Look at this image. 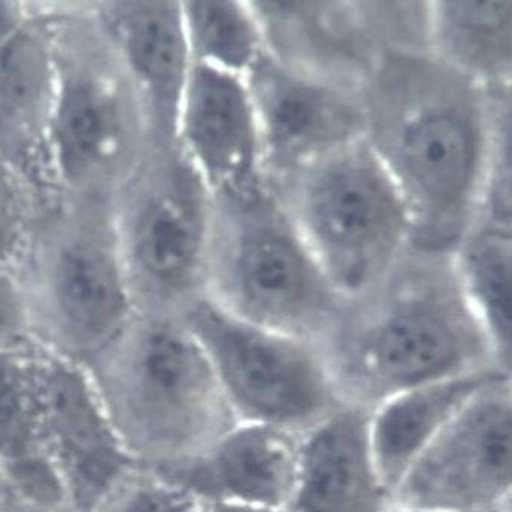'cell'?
Returning a JSON list of instances; mask_svg holds the SVG:
<instances>
[{"label": "cell", "mask_w": 512, "mask_h": 512, "mask_svg": "<svg viewBox=\"0 0 512 512\" xmlns=\"http://www.w3.org/2000/svg\"><path fill=\"white\" fill-rule=\"evenodd\" d=\"M365 139L396 181L414 251L450 256L478 224L500 148L511 136V90H488L423 46L383 49L362 81Z\"/></svg>", "instance_id": "6da1fadb"}, {"label": "cell", "mask_w": 512, "mask_h": 512, "mask_svg": "<svg viewBox=\"0 0 512 512\" xmlns=\"http://www.w3.org/2000/svg\"><path fill=\"white\" fill-rule=\"evenodd\" d=\"M324 348L344 399L368 409L424 383L502 370L450 256L412 254L379 291L350 307Z\"/></svg>", "instance_id": "7a4b0ae2"}, {"label": "cell", "mask_w": 512, "mask_h": 512, "mask_svg": "<svg viewBox=\"0 0 512 512\" xmlns=\"http://www.w3.org/2000/svg\"><path fill=\"white\" fill-rule=\"evenodd\" d=\"M84 368L125 449L148 470L187 464L238 423L180 315H140Z\"/></svg>", "instance_id": "3957f363"}, {"label": "cell", "mask_w": 512, "mask_h": 512, "mask_svg": "<svg viewBox=\"0 0 512 512\" xmlns=\"http://www.w3.org/2000/svg\"><path fill=\"white\" fill-rule=\"evenodd\" d=\"M269 187L348 307L415 253L402 193L365 137Z\"/></svg>", "instance_id": "277c9868"}, {"label": "cell", "mask_w": 512, "mask_h": 512, "mask_svg": "<svg viewBox=\"0 0 512 512\" xmlns=\"http://www.w3.org/2000/svg\"><path fill=\"white\" fill-rule=\"evenodd\" d=\"M40 350L87 365L140 317L114 234L111 203H57L40 216L19 269Z\"/></svg>", "instance_id": "5b68a950"}, {"label": "cell", "mask_w": 512, "mask_h": 512, "mask_svg": "<svg viewBox=\"0 0 512 512\" xmlns=\"http://www.w3.org/2000/svg\"><path fill=\"white\" fill-rule=\"evenodd\" d=\"M204 298L245 323L323 345L350 310L271 187L215 200Z\"/></svg>", "instance_id": "8992f818"}, {"label": "cell", "mask_w": 512, "mask_h": 512, "mask_svg": "<svg viewBox=\"0 0 512 512\" xmlns=\"http://www.w3.org/2000/svg\"><path fill=\"white\" fill-rule=\"evenodd\" d=\"M58 20V87L48 137L57 203H110L151 151L139 102L92 19Z\"/></svg>", "instance_id": "52a82bcc"}, {"label": "cell", "mask_w": 512, "mask_h": 512, "mask_svg": "<svg viewBox=\"0 0 512 512\" xmlns=\"http://www.w3.org/2000/svg\"><path fill=\"white\" fill-rule=\"evenodd\" d=\"M111 218L140 315H180L204 297L215 200L175 146L148 152Z\"/></svg>", "instance_id": "ba28073f"}, {"label": "cell", "mask_w": 512, "mask_h": 512, "mask_svg": "<svg viewBox=\"0 0 512 512\" xmlns=\"http://www.w3.org/2000/svg\"><path fill=\"white\" fill-rule=\"evenodd\" d=\"M238 423L303 435L347 405L320 342L245 323L207 298L180 313Z\"/></svg>", "instance_id": "9c48e42d"}, {"label": "cell", "mask_w": 512, "mask_h": 512, "mask_svg": "<svg viewBox=\"0 0 512 512\" xmlns=\"http://www.w3.org/2000/svg\"><path fill=\"white\" fill-rule=\"evenodd\" d=\"M512 386L497 380L473 397L420 453L392 505L441 512L511 511Z\"/></svg>", "instance_id": "30bf717a"}, {"label": "cell", "mask_w": 512, "mask_h": 512, "mask_svg": "<svg viewBox=\"0 0 512 512\" xmlns=\"http://www.w3.org/2000/svg\"><path fill=\"white\" fill-rule=\"evenodd\" d=\"M269 186L364 139L362 86L271 51L245 76Z\"/></svg>", "instance_id": "8fae6325"}, {"label": "cell", "mask_w": 512, "mask_h": 512, "mask_svg": "<svg viewBox=\"0 0 512 512\" xmlns=\"http://www.w3.org/2000/svg\"><path fill=\"white\" fill-rule=\"evenodd\" d=\"M34 365L43 446L64 502L93 512L140 465L122 444L83 365L40 348Z\"/></svg>", "instance_id": "7c38bea8"}, {"label": "cell", "mask_w": 512, "mask_h": 512, "mask_svg": "<svg viewBox=\"0 0 512 512\" xmlns=\"http://www.w3.org/2000/svg\"><path fill=\"white\" fill-rule=\"evenodd\" d=\"M174 146L213 200H245L269 187L253 101L241 76L193 64Z\"/></svg>", "instance_id": "4fadbf2b"}, {"label": "cell", "mask_w": 512, "mask_h": 512, "mask_svg": "<svg viewBox=\"0 0 512 512\" xmlns=\"http://www.w3.org/2000/svg\"><path fill=\"white\" fill-rule=\"evenodd\" d=\"M90 11L139 102L152 148H171L193 67L181 2H111Z\"/></svg>", "instance_id": "5bb4252c"}, {"label": "cell", "mask_w": 512, "mask_h": 512, "mask_svg": "<svg viewBox=\"0 0 512 512\" xmlns=\"http://www.w3.org/2000/svg\"><path fill=\"white\" fill-rule=\"evenodd\" d=\"M58 20L35 11L0 46V163L46 193L48 137L58 87Z\"/></svg>", "instance_id": "9a60e30c"}, {"label": "cell", "mask_w": 512, "mask_h": 512, "mask_svg": "<svg viewBox=\"0 0 512 512\" xmlns=\"http://www.w3.org/2000/svg\"><path fill=\"white\" fill-rule=\"evenodd\" d=\"M371 409L347 405L304 432L288 512H386L392 505L374 462Z\"/></svg>", "instance_id": "2e32d148"}, {"label": "cell", "mask_w": 512, "mask_h": 512, "mask_svg": "<svg viewBox=\"0 0 512 512\" xmlns=\"http://www.w3.org/2000/svg\"><path fill=\"white\" fill-rule=\"evenodd\" d=\"M300 437L266 424L236 423L198 458L159 475L203 503L286 509L297 478Z\"/></svg>", "instance_id": "e0dca14e"}, {"label": "cell", "mask_w": 512, "mask_h": 512, "mask_svg": "<svg viewBox=\"0 0 512 512\" xmlns=\"http://www.w3.org/2000/svg\"><path fill=\"white\" fill-rule=\"evenodd\" d=\"M511 373L488 368L424 383L371 409L370 443L386 490H396L412 462L482 389Z\"/></svg>", "instance_id": "ac0fdd59"}, {"label": "cell", "mask_w": 512, "mask_h": 512, "mask_svg": "<svg viewBox=\"0 0 512 512\" xmlns=\"http://www.w3.org/2000/svg\"><path fill=\"white\" fill-rule=\"evenodd\" d=\"M423 45L488 90H511L512 2L443 0L423 4Z\"/></svg>", "instance_id": "d6986e66"}, {"label": "cell", "mask_w": 512, "mask_h": 512, "mask_svg": "<svg viewBox=\"0 0 512 512\" xmlns=\"http://www.w3.org/2000/svg\"><path fill=\"white\" fill-rule=\"evenodd\" d=\"M37 350L0 354V470L29 499L54 505L64 502V496L40 430Z\"/></svg>", "instance_id": "ffe728a7"}, {"label": "cell", "mask_w": 512, "mask_h": 512, "mask_svg": "<svg viewBox=\"0 0 512 512\" xmlns=\"http://www.w3.org/2000/svg\"><path fill=\"white\" fill-rule=\"evenodd\" d=\"M450 265L497 364L511 373V222L479 219L450 254Z\"/></svg>", "instance_id": "44dd1931"}, {"label": "cell", "mask_w": 512, "mask_h": 512, "mask_svg": "<svg viewBox=\"0 0 512 512\" xmlns=\"http://www.w3.org/2000/svg\"><path fill=\"white\" fill-rule=\"evenodd\" d=\"M193 64L245 78L269 49L251 2H181Z\"/></svg>", "instance_id": "7402d4cb"}, {"label": "cell", "mask_w": 512, "mask_h": 512, "mask_svg": "<svg viewBox=\"0 0 512 512\" xmlns=\"http://www.w3.org/2000/svg\"><path fill=\"white\" fill-rule=\"evenodd\" d=\"M204 503L165 476L137 467L93 512H203Z\"/></svg>", "instance_id": "603a6c76"}, {"label": "cell", "mask_w": 512, "mask_h": 512, "mask_svg": "<svg viewBox=\"0 0 512 512\" xmlns=\"http://www.w3.org/2000/svg\"><path fill=\"white\" fill-rule=\"evenodd\" d=\"M31 189L0 163V269L19 271L28 256L38 218Z\"/></svg>", "instance_id": "cb8c5ba5"}, {"label": "cell", "mask_w": 512, "mask_h": 512, "mask_svg": "<svg viewBox=\"0 0 512 512\" xmlns=\"http://www.w3.org/2000/svg\"><path fill=\"white\" fill-rule=\"evenodd\" d=\"M28 295L19 271L0 269V354L37 350Z\"/></svg>", "instance_id": "d4e9b609"}, {"label": "cell", "mask_w": 512, "mask_h": 512, "mask_svg": "<svg viewBox=\"0 0 512 512\" xmlns=\"http://www.w3.org/2000/svg\"><path fill=\"white\" fill-rule=\"evenodd\" d=\"M34 8L22 2H0V46L22 31L34 14Z\"/></svg>", "instance_id": "484cf974"}, {"label": "cell", "mask_w": 512, "mask_h": 512, "mask_svg": "<svg viewBox=\"0 0 512 512\" xmlns=\"http://www.w3.org/2000/svg\"><path fill=\"white\" fill-rule=\"evenodd\" d=\"M203 512H288L286 509L238 505V503H204Z\"/></svg>", "instance_id": "4316f807"}, {"label": "cell", "mask_w": 512, "mask_h": 512, "mask_svg": "<svg viewBox=\"0 0 512 512\" xmlns=\"http://www.w3.org/2000/svg\"><path fill=\"white\" fill-rule=\"evenodd\" d=\"M386 512H441L432 509L408 508V506L391 505Z\"/></svg>", "instance_id": "83f0119b"}, {"label": "cell", "mask_w": 512, "mask_h": 512, "mask_svg": "<svg viewBox=\"0 0 512 512\" xmlns=\"http://www.w3.org/2000/svg\"><path fill=\"white\" fill-rule=\"evenodd\" d=\"M500 512H511V511H500Z\"/></svg>", "instance_id": "f1b7e54d"}]
</instances>
